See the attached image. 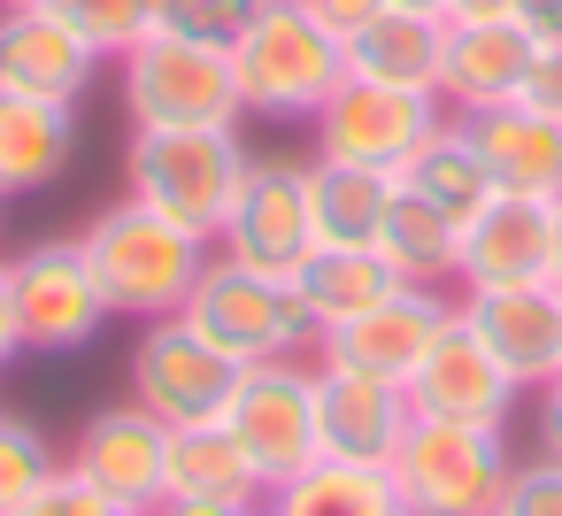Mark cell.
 <instances>
[{
	"label": "cell",
	"instance_id": "cell-1",
	"mask_svg": "<svg viewBox=\"0 0 562 516\" xmlns=\"http://www.w3.org/2000/svg\"><path fill=\"white\" fill-rule=\"evenodd\" d=\"M78 247H86V262H93V278H101V293H109V316H132V324L178 316L186 293L201 285L209 255H216V239L170 224L162 209H147V201H132V193L109 201V209L78 232Z\"/></svg>",
	"mask_w": 562,
	"mask_h": 516
},
{
	"label": "cell",
	"instance_id": "cell-2",
	"mask_svg": "<svg viewBox=\"0 0 562 516\" xmlns=\"http://www.w3.org/2000/svg\"><path fill=\"white\" fill-rule=\"evenodd\" d=\"M239 101L270 124H308L347 86V40L308 9V0H255V16L232 40Z\"/></svg>",
	"mask_w": 562,
	"mask_h": 516
},
{
	"label": "cell",
	"instance_id": "cell-3",
	"mask_svg": "<svg viewBox=\"0 0 562 516\" xmlns=\"http://www.w3.org/2000/svg\"><path fill=\"white\" fill-rule=\"evenodd\" d=\"M247 139L239 124H201V132H132L124 147V193L162 209L170 224L201 232V239H224L232 224V201L247 186Z\"/></svg>",
	"mask_w": 562,
	"mask_h": 516
},
{
	"label": "cell",
	"instance_id": "cell-4",
	"mask_svg": "<svg viewBox=\"0 0 562 516\" xmlns=\"http://www.w3.org/2000/svg\"><path fill=\"white\" fill-rule=\"evenodd\" d=\"M116 101H124L132 132H201V124L247 116L232 47L178 40V32H147L139 47L116 55Z\"/></svg>",
	"mask_w": 562,
	"mask_h": 516
},
{
	"label": "cell",
	"instance_id": "cell-5",
	"mask_svg": "<svg viewBox=\"0 0 562 516\" xmlns=\"http://www.w3.org/2000/svg\"><path fill=\"white\" fill-rule=\"evenodd\" d=\"M508 470H516L508 431L439 424V416H416L408 439L385 462L401 516H493L501 493H508Z\"/></svg>",
	"mask_w": 562,
	"mask_h": 516
},
{
	"label": "cell",
	"instance_id": "cell-6",
	"mask_svg": "<svg viewBox=\"0 0 562 516\" xmlns=\"http://www.w3.org/2000/svg\"><path fill=\"white\" fill-rule=\"evenodd\" d=\"M209 347H224L232 362H278V355H316V324H308V309H301V293H293V278H270V270H247V262H232L224 247L209 255V270H201V285L186 293V309H178Z\"/></svg>",
	"mask_w": 562,
	"mask_h": 516
},
{
	"label": "cell",
	"instance_id": "cell-7",
	"mask_svg": "<svg viewBox=\"0 0 562 516\" xmlns=\"http://www.w3.org/2000/svg\"><path fill=\"white\" fill-rule=\"evenodd\" d=\"M239 378H247V362H232L224 347H209L186 316H155V324H139L132 362H124L132 401H139L147 416H162L170 431H186V424H224Z\"/></svg>",
	"mask_w": 562,
	"mask_h": 516
},
{
	"label": "cell",
	"instance_id": "cell-8",
	"mask_svg": "<svg viewBox=\"0 0 562 516\" xmlns=\"http://www.w3.org/2000/svg\"><path fill=\"white\" fill-rule=\"evenodd\" d=\"M232 439L255 455L262 485H293L301 470L324 462V439H316V355H278V362H255L232 393Z\"/></svg>",
	"mask_w": 562,
	"mask_h": 516
},
{
	"label": "cell",
	"instance_id": "cell-9",
	"mask_svg": "<svg viewBox=\"0 0 562 516\" xmlns=\"http://www.w3.org/2000/svg\"><path fill=\"white\" fill-rule=\"evenodd\" d=\"M447 124V101L439 93H408V86H378V78H347L316 116V155L324 162H362V170H385L401 178L408 155Z\"/></svg>",
	"mask_w": 562,
	"mask_h": 516
},
{
	"label": "cell",
	"instance_id": "cell-10",
	"mask_svg": "<svg viewBox=\"0 0 562 516\" xmlns=\"http://www.w3.org/2000/svg\"><path fill=\"white\" fill-rule=\"evenodd\" d=\"M9 285H16L24 355H78L109 332V293L78 239H32L9 262Z\"/></svg>",
	"mask_w": 562,
	"mask_h": 516
},
{
	"label": "cell",
	"instance_id": "cell-11",
	"mask_svg": "<svg viewBox=\"0 0 562 516\" xmlns=\"http://www.w3.org/2000/svg\"><path fill=\"white\" fill-rule=\"evenodd\" d=\"M63 470L86 478L93 493H109V501L132 508V516H155V508L170 501V424L147 416V408L124 393V401H109V408H93V416L78 424V439L63 447Z\"/></svg>",
	"mask_w": 562,
	"mask_h": 516
},
{
	"label": "cell",
	"instance_id": "cell-12",
	"mask_svg": "<svg viewBox=\"0 0 562 516\" xmlns=\"http://www.w3.org/2000/svg\"><path fill=\"white\" fill-rule=\"evenodd\" d=\"M232 262L247 270H270V278H293L308 255H316V209H308V162L293 155H255L247 162V186L232 201V224L216 239Z\"/></svg>",
	"mask_w": 562,
	"mask_h": 516
},
{
	"label": "cell",
	"instance_id": "cell-13",
	"mask_svg": "<svg viewBox=\"0 0 562 516\" xmlns=\"http://www.w3.org/2000/svg\"><path fill=\"white\" fill-rule=\"evenodd\" d=\"M447 316H454V293H447V285H393V293H385L378 309H362L355 324L316 332V362H339V370L408 385L416 362L431 355V339L447 332Z\"/></svg>",
	"mask_w": 562,
	"mask_h": 516
},
{
	"label": "cell",
	"instance_id": "cell-14",
	"mask_svg": "<svg viewBox=\"0 0 562 516\" xmlns=\"http://www.w3.org/2000/svg\"><path fill=\"white\" fill-rule=\"evenodd\" d=\"M524 385L493 362V347L462 324V309L447 316V332L431 339V355L416 362L408 378V408L416 416H439V424H485V431H508Z\"/></svg>",
	"mask_w": 562,
	"mask_h": 516
},
{
	"label": "cell",
	"instance_id": "cell-15",
	"mask_svg": "<svg viewBox=\"0 0 562 516\" xmlns=\"http://www.w3.org/2000/svg\"><path fill=\"white\" fill-rule=\"evenodd\" d=\"M454 309L524 393L562 378V293L554 285H485V293H454Z\"/></svg>",
	"mask_w": 562,
	"mask_h": 516
},
{
	"label": "cell",
	"instance_id": "cell-16",
	"mask_svg": "<svg viewBox=\"0 0 562 516\" xmlns=\"http://www.w3.org/2000/svg\"><path fill=\"white\" fill-rule=\"evenodd\" d=\"M547 270H554V201L493 193V201L462 224L454 293H485V285H547Z\"/></svg>",
	"mask_w": 562,
	"mask_h": 516
},
{
	"label": "cell",
	"instance_id": "cell-17",
	"mask_svg": "<svg viewBox=\"0 0 562 516\" xmlns=\"http://www.w3.org/2000/svg\"><path fill=\"white\" fill-rule=\"evenodd\" d=\"M408 424H416L408 385H385V378H362V370L316 362V439H324V462L385 470L393 447L408 439Z\"/></svg>",
	"mask_w": 562,
	"mask_h": 516
},
{
	"label": "cell",
	"instance_id": "cell-18",
	"mask_svg": "<svg viewBox=\"0 0 562 516\" xmlns=\"http://www.w3.org/2000/svg\"><path fill=\"white\" fill-rule=\"evenodd\" d=\"M109 63L55 16V9H0V93H32V101H86Z\"/></svg>",
	"mask_w": 562,
	"mask_h": 516
},
{
	"label": "cell",
	"instance_id": "cell-19",
	"mask_svg": "<svg viewBox=\"0 0 562 516\" xmlns=\"http://www.w3.org/2000/svg\"><path fill=\"white\" fill-rule=\"evenodd\" d=\"M539 40L516 16H485V24H447V63H439V101L447 116H477L524 93Z\"/></svg>",
	"mask_w": 562,
	"mask_h": 516
},
{
	"label": "cell",
	"instance_id": "cell-20",
	"mask_svg": "<svg viewBox=\"0 0 562 516\" xmlns=\"http://www.w3.org/2000/svg\"><path fill=\"white\" fill-rule=\"evenodd\" d=\"M493 186L501 193H524V201H562V124L524 109V101H501V109H477L462 116Z\"/></svg>",
	"mask_w": 562,
	"mask_h": 516
},
{
	"label": "cell",
	"instance_id": "cell-21",
	"mask_svg": "<svg viewBox=\"0 0 562 516\" xmlns=\"http://www.w3.org/2000/svg\"><path fill=\"white\" fill-rule=\"evenodd\" d=\"M78 155V109L70 101H32L0 93V201L47 193Z\"/></svg>",
	"mask_w": 562,
	"mask_h": 516
},
{
	"label": "cell",
	"instance_id": "cell-22",
	"mask_svg": "<svg viewBox=\"0 0 562 516\" xmlns=\"http://www.w3.org/2000/svg\"><path fill=\"white\" fill-rule=\"evenodd\" d=\"M439 63H447V16L378 9V16L347 40V78H378V86L439 93Z\"/></svg>",
	"mask_w": 562,
	"mask_h": 516
},
{
	"label": "cell",
	"instance_id": "cell-23",
	"mask_svg": "<svg viewBox=\"0 0 562 516\" xmlns=\"http://www.w3.org/2000/svg\"><path fill=\"white\" fill-rule=\"evenodd\" d=\"M393 193H401V178H385V170H362V162H324V155H308V209H316V247H378Z\"/></svg>",
	"mask_w": 562,
	"mask_h": 516
},
{
	"label": "cell",
	"instance_id": "cell-24",
	"mask_svg": "<svg viewBox=\"0 0 562 516\" xmlns=\"http://www.w3.org/2000/svg\"><path fill=\"white\" fill-rule=\"evenodd\" d=\"M170 501H239V508H262L270 485H262L255 455L232 439V424H186V431H170Z\"/></svg>",
	"mask_w": 562,
	"mask_h": 516
},
{
	"label": "cell",
	"instance_id": "cell-25",
	"mask_svg": "<svg viewBox=\"0 0 562 516\" xmlns=\"http://www.w3.org/2000/svg\"><path fill=\"white\" fill-rule=\"evenodd\" d=\"M393 285H401V270H393L378 247H316V255L293 270V293H301V309H308L316 332L355 324V316L378 309Z\"/></svg>",
	"mask_w": 562,
	"mask_h": 516
},
{
	"label": "cell",
	"instance_id": "cell-26",
	"mask_svg": "<svg viewBox=\"0 0 562 516\" xmlns=\"http://www.w3.org/2000/svg\"><path fill=\"white\" fill-rule=\"evenodd\" d=\"M401 186L408 193H424L431 209H447L454 224H470L501 186H493V170H485V155H477V139H470V124L462 116H447L416 155H408V170H401Z\"/></svg>",
	"mask_w": 562,
	"mask_h": 516
},
{
	"label": "cell",
	"instance_id": "cell-27",
	"mask_svg": "<svg viewBox=\"0 0 562 516\" xmlns=\"http://www.w3.org/2000/svg\"><path fill=\"white\" fill-rule=\"evenodd\" d=\"M378 255L401 270V285H454V262H462V224L447 209H431L424 193H393L385 209V232H378Z\"/></svg>",
	"mask_w": 562,
	"mask_h": 516
},
{
	"label": "cell",
	"instance_id": "cell-28",
	"mask_svg": "<svg viewBox=\"0 0 562 516\" xmlns=\"http://www.w3.org/2000/svg\"><path fill=\"white\" fill-rule=\"evenodd\" d=\"M262 516H401V501H393V478H385V470L316 462V470H301L293 485H278V493L262 501Z\"/></svg>",
	"mask_w": 562,
	"mask_h": 516
},
{
	"label": "cell",
	"instance_id": "cell-29",
	"mask_svg": "<svg viewBox=\"0 0 562 516\" xmlns=\"http://www.w3.org/2000/svg\"><path fill=\"white\" fill-rule=\"evenodd\" d=\"M63 478V447L32 424V416H9L0 408V516L24 508L32 493H47Z\"/></svg>",
	"mask_w": 562,
	"mask_h": 516
},
{
	"label": "cell",
	"instance_id": "cell-30",
	"mask_svg": "<svg viewBox=\"0 0 562 516\" xmlns=\"http://www.w3.org/2000/svg\"><path fill=\"white\" fill-rule=\"evenodd\" d=\"M40 9H55L101 63H116L124 47H139L147 40V0H40Z\"/></svg>",
	"mask_w": 562,
	"mask_h": 516
},
{
	"label": "cell",
	"instance_id": "cell-31",
	"mask_svg": "<svg viewBox=\"0 0 562 516\" xmlns=\"http://www.w3.org/2000/svg\"><path fill=\"white\" fill-rule=\"evenodd\" d=\"M247 16H255V0H147V32L216 40V47H232Z\"/></svg>",
	"mask_w": 562,
	"mask_h": 516
},
{
	"label": "cell",
	"instance_id": "cell-32",
	"mask_svg": "<svg viewBox=\"0 0 562 516\" xmlns=\"http://www.w3.org/2000/svg\"><path fill=\"white\" fill-rule=\"evenodd\" d=\"M493 516H562V455H531L508 470V493Z\"/></svg>",
	"mask_w": 562,
	"mask_h": 516
},
{
	"label": "cell",
	"instance_id": "cell-33",
	"mask_svg": "<svg viewBox=\"0 0 562 516\" xmlns=\"http://www.w3.org/2000/svg\"><path fill=\"white\" fill-rule=\"evenodd\" d=\"M516 101L562 124V40H539V55H531V78H524V93H516Z\"/></svg>",
	"mask_w": 562,
	"mask_h": 516
},
{
	"label": "cell",
	"instance_id": "cell-34",
	"mask_svg": "<svg viewBox=\"0 0 562 516\" xmlns=\"http://www.w3.org/2000/svg\"><path fill=\"white\" fill-rule=\"evenodd\" d=\"M308 9H316V16H324V24H331L339 40H355V32H362V24H370V16L385 9V0H308Z\"/></svg>",
	"mask_w": 562,
	"mask_h": 516
},
{
	"label": "cell",
	"instance_id": "cell-35",
	"mask_svg": "<svg viewBox=\"0 0 562 516\" xmlns=\"http://www.w3.org/2000/svg\"><path fill=\"white\" fill-rule=\"evenodd\" d=\"M24 355V324H16V285H9V262H0V370Z\"/></svg>",
	"mask_w": 562,
	"mask_h": 516
},
{
	"label": "cell",
	"instance_id": "cell-36",
	"mask_svg": "<svg viewBox=\"0 0 562 516\" xmlns=\"http://www.w3.org/2000/svg\"><path fill=\"white\" fill-rule=\"evenodd\" d=\"M539 455H562V378L539 385Z\"/></svg>",
	"mask_w": 562,
	"mask_h": 516
},
{
	"label": "cell",
	"instance_id": "cell-37",
	"mask_svg": "<svg viewBox=\"0 0 562 516\" xmlns=\"http://www.w3.org/2000/svg\"><path fill=\"white\" fill-rule=\"evenodd\" d=\"M516 24L531 40H562V0H516Z\"/></svg>",
	"mask_w": 562,
	"mask_h": 516
},
{
	"label": "cell",
	"instance_id": "cell-38",
	"mask_svg": "<svg viewBox=\"0 0 562 516\" xmlns=\"http://www.w3.org/2000/svg\"><path fill=\"white\" fill-rule=\"evenodd\" d=\"M485 16H516V0H447V24H485Z\"/></svg>",
	"mask_w": 562,
	"mask_h": 516
},
{
	"label": "cell",
	"instance_id": "cell-39",
	"mask_svg": "<svg viewBox=\"0 0 562 516\" xmlns=\"http://www.w3.org/2000/svg\"><path fill=\"white\" fill-rule=\"evenodd\" d=\"M155 516H262V508H239V501H162Z\"/></svg>",
	"mask_w": 562,
	"mask_h": 516
},
{
	"label": "cell",
	"instance_id": "cell-40",
	"mask_svg": "<svg viewBox=\"0 0 562 516\" xmlns=\"http://www.w3.org/2000/svg\"><path fill=\"white\" fill-rule=\"evenodd\" d=\"M547 285L562 293V201H554V270H547Z\"/></svg>",
	"mask_w": 562,
	"mask_h": 516
},
{
	"label": "cell",
	"instance_id": "cell-41",
	"mask_svg": "<svg viewBox=\"0 0 562 516\" xmlns=\"http://www.w3.org/2000/svg\"><path fill=\"white\" fill-rule=\"evenodd\" d=\"M385 9H416V16H447V0H385Z\"/></svg>",
	"mask_w": 562,
	"mask_h": 516
},
{
	"label": "cell",
	"instance_id": "cell-42",
	"mask_svg": "<svg viewBox=\"0 0 562 516\" xmlns=\"http://www.w3.org/2000/svg\"><path fill=\"white\" fill-rule=\"evenodd\" d=\"M0 9H40V0H0Z\"/></svg>",
	"mask_w": 562,
	"mask_h": 516
}]
</instances>
